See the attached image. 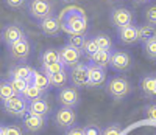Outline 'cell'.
<instances>
[{"instance_id": "obj_1", "label": "cell", "mask_w": 156, "mask_h": 135, "mask_svg": "<svg viewBox=\"0 0 156 135\" xmlns=\"http://www.w3.org/2000/svg\"><path fill=\"white\" fill-rule=\"evenodd\" d=\"M59 22L61 28L64 31H67L69 36L76 34V36H86L87 33V17L84 14V11L78 6H70L66 8L59 14Z\"/></svg>"}, {"instance_id": "obj_2", "label": "cell", "mask_w": 156, "mask_h": 135, "mask_svg": "<svg viewBox=\"0 0 156 135\" xmlns=\"http://www.w3.org/2000/svg\"><path fill=\"white\" fill-rule=\"evenodd\" d=\"M106 92L112 100H123L131 93V84L123 76H114L106 83Z\"/></svg>"}, {"instance_id": "obj_3", "label": "cell", "mask_w": 156, "mask_h": 135, "mask_svg": "<svg viewBox=\"0 0 156 135\" xmlns=\"http://www.w3.org/2000/svg\"><path fill=\"white\" fill-rule=\"evenodd\" d=\"M28 12L39 22L53 16V0H28Z\"/></svg>"}, {"instance_id": "obj_4", "label": "cell", "mask_w": 156, "mask_h": 135, "mask_svg": "<svg viewBox=\"0 0 156 135\" xmlns=\"http://www.w3.org/2000/svg\"><path fill=\"white\" fill-rule=\"evenodd\" d=\"M3 109H5V112L8 115L23 118L25 113H28V101L25 100L23 96L14 95L12 98H9V100H6L3 103Z\"/></svg>"}, {"instance_id": "obj_5", "label": "cell", "mask_w": 156, "mask_h": 135, "mask_svg": "<svg viewBox=\"0 0 156 135\" xmlns=\"http://www.w3.org/2000/svg\"><path fill=\"white\" fill-rule=\"evenodd\" d=\"M8 53H9V58L19 61V62H25L30 58V53H31V44L27 36H23L20 40H17L16 44H12L8 47Z\"/></svg>"}, {"instance_id": "obj_6", "label": "cell", "mask_w": 156, "mask_h": 135, "mask_svg": "<svg viewBox=\"0 0 156 135\" xmlns=\"http://www.w3.org/2000/svg\"><path fill=\"white\" fill-rule=\"evenodd\" d=\"M53 121L59 129H70L76 126V112L75 109H69V107H59L53 115Z\"/></svg>"}, {"instance_id": "obj_7", "label": "cell", "mask_w": 156, "mask_h": 135, "mask_svg": "<svg viewBox=\"0 0 156 135\" xmlns=\"http://www.w3.org/2000/svg\"><path fill=\"white\" fill-rule=\"evenodd\" d=\"M58 103L61 104V107L75 109L80 104V92L73 86L72 87H62L58 90Z\"/></svg>"}, {"instance_id": "obj_8", "label": "cell", "mask_w": 156, "mask_h": 135, "mask_svg": "<svg viewBox=\"0 0 156 135\" xmlns=\"http://www.w3.org/2000/svg\"><path fill=\"white\" fill-rule=\"evenodd\" d=\"M109 67H112L115 72H128L133 67V58L125 50H114Z\"/></svg>"}, {"instance_id": "obj_9", "label": "cell", "mask_w": 156, "mask_h": 135, "mask_svg": "<svg viewBox=\"0 0 156 135\" xmlns=\"http://www.w3.org/2000/svg\"><path fill=\"white\" fill-rule=\"evenodd\" d=\"M81 50L80 48H75L72 45H64L59 48V59H61V64L64 67H69V69H72V67H75L78 62H80L81 59Z\"/></svg>"}, {"instance_id": "obj_10", "label": "cell", "mask_w": 156, "mask_h": 135, "mask_svg": "<svg viewBox=\"0 0 156 135\" xmlns=\"http://www.w3.org/2000/svg\"><path fill=\"white\" fill-rule=\"evenodd\" d=\"M70 81L75 89H83L89 84V73H87V65L83 62H78L75 67L70 69Z\"/></svg>"}, {"instance_id": "obj_11", "label": "cell", "mask_w": 156, "mask_h": 135, "mask_svg": "<svg viewBox=\"0 0 156 135\" xmlns=\"http://www.w3.org/2000/svg\"><path fill=\"white\" fill-rule=\"evenodd\" d=\"M111 23L115 26L117 30H120V28H125V26L128 25H133V12L126 9V8H115L111 11Z\"/></svg>"}, {"instance_id": "obj_12", "label": "cell", "mask_w": 156, "mask_h": 135, "mask_svg": "<svg viewBox=\"0 0 156 135\" xmlns=\"http://www.w3.org/2000/svg\"><path fill=\"white\" fill-rule=\"evenodd\" d=\"M23 30L20 28L19 25L16 23H8L5 25L3 28H2V33H0V37H2V40L9 47L12 44H16L17 40H20L23 37Z\"/></svg>"}, {"instance_id": "obj_13", "label": "cell", "mask_w": 156, "mask_h": 135, "mask_svg": "<svg viewBox=\"0 0 156 135\" xmlns=\"http://www.w3.org/2000/svg\"><path fill=\"white\" fill-rule=\"evenodd\" d=\"M87 73H89V89H97L101 87L106 81V69H101L98 65L87 64Z\"/></svg>"}, {"instance_id": "obj_14", "label": "cell", "mask_w": 156, "mask_h": 135, "mask_svg": "<svg viewBox=\"0 0 156 135\" xmlns=\"http://www.w3.org/2000/svg\"><path fill=\"white\" fill-rule=\"evenodd\" d=\"M22 124H23V127L27 129L28 132L36 133V132H41V130L45 127L47 118L37 116V115H33V113L28 112V113H25V116L22 118Z\"/></svg>"}, {"instance_id": "obj_15", "label": "cell", "mask_w": 156, "mask_h": 135, "mask_svg": "<svg viewBox=\"0 0 156 135\" xmlns=\"http://www.w3.org/2000/svg\"><path fill=\"white\" fill-rule=\"evenodd\" d=\"M39 28H41V31L44 34H47V36H56L62 30L59 19L55 17V16H50V17L42 19L41 22H39Z\"/></svg>"}, {"instance_id": "obj_16", "label": "cell", "mask_w": 156, "mask_h": 135, "mask_svg": "<svg viewBox=\"0 0 156 135\" xmlns=\"http://www.w3.org/2000/svg\"><path fill=\"white\" fill-rule=\"evenodd\" d=\"M34 75V69H31L27 64H17L9 70V78H17V79H25L31 84V79Z\"/></svg>"}, {"instance_id": "obj_17", "label": "cell", "mask_w": 156, "mask_h": 135, "mask_svg": "<svg viewBox=\"0 0 156 135\" xmlns=\"http://www.w3.org/2000/svg\"><path fill=\"white\" fill-rule=\"evenodd\" d=\"M119 40L123 45H133L137 42V26L136 25H128L125 28L119 30Z\"/></svg>"}, {"instance_id": "obj_18", "label": "cell", "mask_w": 156, "mask_h": 135, "mask_svg": "<svg viewBox=\"0 0 156 135\" xmlns=\"http://www.w3.org/2000/svg\"><path fill=\"white\" fill-rule=\"evenodd\" d=\"M28 112L37 116H44L47 118L50 115V106L48 103L42 98V100H36V101H30L28 103Z\"/></svg>"}, {"instance_id": "obj_19", "label": "cell", "mask_w": 156, "mask_h": 135, "mask_svg": "<svg viewBox=\"0 0 156 135\" xmlns=\"http://www.w3.org/2000/svg\"><path fill=\"white\" fill-rule=\"evenodd\" d=\"M111 56H112V51L98 50L94 56L89 58V62L87 64H94V65L101 67V69H106V67L111 65Z\"/></svg>"}, {"instance_id": "obj_20", "label": "cell", "mask_w": 156, "mask_h": 135, "mask_svg": "<svg viewBox=\"0 0 156 135\" xmlns=\"http://www.w3.org/2000/svg\"><path fill=\"white\" fill-rule=\"evenodd\" d=\"M140 90L147 98L156 96V76L154 75H147L140 79Z\"/></svg>"}, {"instance_id": "obj_21", "label": "cell", "mask_w": 156, "mask_h": 135, "mask_svg": "<svg viewBox=\"0 0 156 135\" xmlns=\"http://www.w3.org/2000/svg\"><path fill=\"white\" fill-rule=\"evenodd\" d=\"M31 84L37 89H41L42 92H47L51 86H50V79H48V75H45L42 70H34V75H33V79H31Z\"/></svg>"}, {"instance_id": "obj_22", "label": "cell", "mask_w": 156, "mask_h": 135, "mask_svg": "<svg viewBox=\"0 0 156 135\" xmlns=\"http://www.w3.org/2000/svg\"><path fill=\"white\" fill-rule=\"evenodd\" d=\"M153 37H156V28L153 25L145 23V25H139L137 26V39H139V42L145 44Z\"/></svg>"}, {"instance_id": "obj_23", "label": "cell", "mask_w": 156, "mask_h": 135, "mask_svg": "<svg viewBox=\"0 0 156 135\" xmlns=\"http://www.w3.org/2000/svg\"><path fill=\"white\" fill-rule=\"evenodd\" d=\"M41 62H42V65L61 62V59H59V51L55 50V48H47V50H44L42 55H41Z\"/></svg>"}, {"instance_id": "obj_24", "label": "cell", "mask_w": 156, "mask_h": 135, "mask_svg": "<svg viewBox=\"0 0 156 135\" xmlns=\"http://www.w3.org/2000/svg\"><path fill=\"white\" fill-rule=\"evenodd\" d=\"M98 50H100V48H98V45H97V42H95L94 37H86V39H84V44H83V47H81V53H83L87 59H89L90 56H94Z\"/></svg>"}, {"instance_id": "obj_25", "label": "cell", "mask_w": 156, "mask_h": 135, "mask_svg": "<svg viewBox=\"0 0 156 135\" xmlns=\"http://www.w3.org/2000/svg\"><path fill=\"white\" fill-rule=\"evenodd\" d=\"M94 39H95V42H97V45H98V48H100V50L112 51V48H114L112 39H111L106 33H98V34H95V36H94Z\"/></svg>"}, {"instance_id": "obj_26", "label": "cell", "mask_w": 156, "mask_h": 135, "mask_svg": "<svg viewBox=\"0 0 156 135\" xmlns=\"http://www.w3.org/2000/svg\"><path fill=\"white\" fill-rule=\"evenodd\" d=\"M50 79V86L55 87V89H62L66 87L67 84V73L66 72H59V73H53V75H48Z\"/></svg>"}, {"instance_id": "obj_27", "label": "cell", "mask_w": 156, "mask_h": 135, "mask_svg": "<svg viewBox=\"0 0 156 135\" xmlns=\"http://www.w3.org/2000/svg\"><path fill=\"white\" fill-rule=\"evenodd\" d=\"M44 93H45V92H42L41 89H37V87H34L33 84H30L27 89H25V92H23L22 96L30 103V101H36V100H42V98H44Z\"/></svg>"}, {"instance_id": "obj_28", "label": "cell", "mask_w": 156, "mask_h": 135, "mask_svg": "<svg viewBox=\"0 0 156 135\" xmlns=\"http://www.w3.org/2000/svg\"><path fill=\"white\" fill-rule=\"evenodd\" d=\"M8 81H9V84H11L12 90H14V93H16V95H19V96H22V95H23V92H25V89L30 86V83H28V81H25V79L9 78Z\"/></svg>"}, {"instance_id": "obj_29", "label": "cell", "mask_w": 156, "mask_h": 135, "mask_svg": "<svg viewBox=\"0 0 156 135\" xmlns=\"http://www.w3.org/2000/svg\"><path fill=\"white\" fill-rule=\"evenodd\" d=\"M14 95L16 93H14V90H12L9 81H0V101L5 103L6 100L12 98Z\"/></svg>"}, {"instance_id": "obj_30", "label": "cell", "mask_w": 156, "mask_h": 135, "mask_svg": "<svg viewBox=\"0 0 156 135\" xmlns=\"http://www.w3.org/2000/svg\"><path fill=\"white\" fill-rule=\"evenodd\" d=\"M144 53H145V56H147V58L156 61V37L150 39L148 42L144 44Z\"/></svg>"}, {"instance_id": "obj_31", "label": "cell", "mask_w": 156, "mask_h": 135, "mask_svg": "<svg viewBox=\"0 0 156 135\" xmlns=\"http://www.w3.org/2000/svg\"><path fill=\"white\" fill-rule=\"evenodd\" d=\"M42 72L45 75H53V73H59V72H66V67H64L61 62H55V64L42 65Z\"/></svg>"}, {"instance_id": "obj_32", "label": "cell", "mask_w": 156, "mask_h": 135, "mask_svg": "<svg viewBox=\"0 0 156 135\" xmlns=\"http://www.w3.org/2000/svg\"><path fill=\"white\" fill-rule=\"evenodd\" d=\"M120 133H122V126L117 124V123L108 124L105 129L101 130V135H120Z\"/></svg>"}, {"instance_id": "obj_33", "label": "cell", "mask_w": 156, "mask_h": 135, "mask_svg": "<svg viewBox=\"0 0 156 135\" xmlns=\"http://www.w3.org/2000/svg\"><path fill=\"white\" fill-rule=\"evenodd\" d=\"M84 36H76V34H72V36H69V39H67V45H72V47H75V48H80L81 50V47H83V44H84Z\"/></svg>"}, {"instance_id": "obj_34", "label": "cell", "mask_w": 156, "mask_h": 135, "mask_svg": "<svg viewBox=\"0 0 156 135\" xmlns=\"http://www.w3.org/2000/svg\"><path fill=\"white\" fill-rule=\"evenodd\" d=\"M3 135H23V130L17 124H8L3 126Z\"/></svg>"}, {"instance_id": "obj_35", "label": "cell", "mask_w": 156, "mask_h": 135, "mask_svg": "<svg viewBox=\"0 0 156 135\" xmlns=\"http://www.w3.org/2000/svg\"><path fill=\"white\" fill-rule=\"evenodd\" d=\"M145 20H147V23H150V25H156V5H153V6H150V8H147L145 9Z\"/></svg>"}, {"instance_id": "obj_36", "label": "cell", "mask_w": 156, "mask_h": 135, "mask_svg": "<svg viewBox=\"0 0 156 135\" xmlns=\"http://www.w3.org/2000/svg\"><path fill=\"white\" fill-rule=\"evenodd\" d=\"M144 115H145L148 120L156 121V103H153V104H147V106L144 107Z\"/></svg>"}, {"instance_id": "obj_37", "label": "cell", "mask_w": 156, "mask_h": 135, "mask_svg": "<svg viewBox=\"0 0 156 135\" xmlns=\"http://www.w3.org/2000/svg\"><path fill=\"white\" fill-rule=\"evenodd\" d=\"M84 135H101V129L95 124H89L84 127Z\"/></svg>"}, {"instance_id": "obj_38", "label": "cell", "mask_w": 156, "mask_h": 135, "mask_svg": "<svg viewBox=\"0 0 156 135\" xmlns=\"http://www.w3.org/2000/svg\"><path fill=\"white\" fill-rule=\"evenodd\" d=\"M27 0H5V3L9 6V8H14V9H19L25 5Z\"/></svg>"}, {"instance_id": "obj_39", "label": "cell", "mask_w": 156, "mask_h": 135, "mask_svg": "<svg viewBox=\"0 0 156 135\" xmlns=\"http://www.w3.org/2000/svg\"><path fill=\"white\" fill-rule=\"evenodd\" d=\"M64 135H84V127H81V126H73V127L67 129Z\"/></svg>"}, {"instance_id": "obj_40", "label": "cell", "mask_w": 156, "mask_h": 135, "mask_svg": "<svg viewBox=\"0 0 156 135\" xmlns=\"http://www.w3.org/2000/svg\"><path fill=\"white\" fill-rule=\"evenodd\" d=\"M133 2H134L136 5H144V3H148L150 0H133Z\"/></svg>"}, {"instance_id": "obj_41", "label": "cell", "mask_w": 156, "mask_h": 135, "mask_svg": "<svg viewBox=\"0 0 156 135\" xmlns=\"http://www.w3.org/2000/svg\"><path fill=\"white\" fill-rule=\"evenodd\" d=\"M0 135H3V126H0Z\"/></svg>"}, {"instance_id": "obj_42", "label": "cell", "mask_w": 156, "mask_h": 135, "mask_svg": "<svg viewBox=\"0 0 156 135\" xmlns=\"http://www.w3.org/2000/svg\"><path fill=\"white\" fill-rule=\"evenodd\" d=\"M62 2H72V0H62Z\"/></svg>"}]
</instances>
